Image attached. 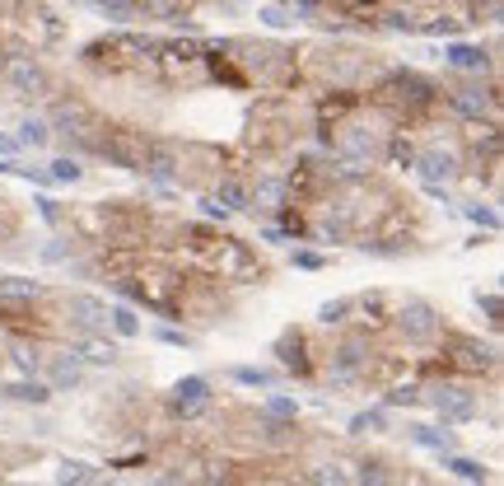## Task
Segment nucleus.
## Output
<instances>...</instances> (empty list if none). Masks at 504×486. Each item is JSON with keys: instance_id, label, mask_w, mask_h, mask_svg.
I'll list each match as a JSON object with an SVG mask.
<instances>
[{"instance_id": "obj_9", "label": "nucleus", "mask_w": 504, "mask_h": 486, "mask_svg": "<svg viewBox=\"0 0 504 486\" xmlns=\"http://www.w3.org/2000/svg\"><path fill=\"white\" fill-rule=\"evenodd\" d=\"M145 178H155V182H173V178H178V150L155 140V150H150V159H145Z\"/></svg>"}, {"instance_id": "obj_14", "label": "nucleus", "mask_w": 504, "mask_h": 486, "mask_svg": "<svg viewBox=\"0 0 504 486\" xmlns=\"http://www.w3.org/2000/svg\"><path fill=\"white\" fill-rule=\"evenodd\" d=\"M364 370V341H346V346L332 355V374L336 379H350V374Z\"/></svg>"}, {"instance_id": "obj_29", "label": "nucleus", "mask_w": 504, "mask_h": 486, "mask_svg": "<svg viewBox=\"0 0 504 486\" xmlns=\"http://www.w3.org/2000/svg\"><path fill=\"white\" fill-rule=\"evenodd\" d=\"M346 314H350V299H332V304L318 309V323H327V328H332V323H341Z\"/></svg>"}, {"instance_id": "obj_22", "label": "nucleus", "mask_w": 504, "mask_h": 486, "mask_svg": "<svg viewBox=\"0 0 504 486\" xmlns=\"http://www.w3.org/2000/svg\"><path fill=\"white\" fill-rule=\"evenodd\" d=\"M79 164L75 159H56V164H47V182H61V187H70V182H79Z\"/></svg>"}, {"instance_id": "obj_41", "label": "nucleus", "mask_w": 504, "mask_h": 486, "mask_svg": "<svg viewBox=\"0 0 504 486\" xmlns=\"http://www.w3.org/2000/svg\"><path fill=\"white\" fill-rule=\"evenodd\" d=\"M481 309H486L491 318H500V294H486V299H481Z\"/></svg>"}, {"instance_id": "obj_15", "label": "nucleus", "mask_w": 504, "mask_h": 486, "mask_svg": "<svg viewBox=\"0 0 504 486\" xmlns=\"http://www.w3.org/2000/svg\"><path fill=\"white\" fill-rule=\"evenodd\" d=\"M75 384H79V360L70 350L66 355H52V384L47 388H52V393H66V388H75Z\"/></svg>"}, {"instance_id": "obj_19", "label": "nucleus", "mask_w": 504, "mask_h": 486, "mask_svg": "<svg viewBox=\"0 0 504 486\" xmlns=\"http://www.w3.org/2000/svg\"><path fill=\"white\" fill-rule=\"evenodd\" d=\"M215 206H224V211H243V206H247V187H243V182H220Z\"/></svg>"}, {"instance_id": "obj_28", "label": "nucleus", "mask_w": 504, "mask_h": 486, "mask_svg": "<svg viewBox=\"0 0 504 486\" xmlns=\"http://www.w3.org/2000/svg\"><path fill=\"white\" fill-rule=\"evenodd\" d=\"M234 379H238V384H247V388H271V384H276L267 370H252V365H238Z\"/></svg>"}, {"instance_id": "obj_17", "label": "nucleus", "mask_w": 504, "mask_h": 486, "mask_svg": "<svg viewBox=\"0 0 504 486\" xmlns=\"http://www.w3.org/2000/svg\"><path fill=\"white\" fill-rule=\"evenodd\" d=\"M392 89H402L397 99H406V103H425L430 99V84L420 75H392Z\"/></svg>"}, {"instance_id": "obj_25", "label": "nucleus", "mask_w": 504, "mask_h": 486, "mask_svg": "<svg viewBox=\"0 0 504 486\" xmlns=\"http://www.w3.org/2000/svg\"><path fill=\"white\" fill-rule=\"evenodd\" d=\"M355 486H392V477H388V468H383V463H359Z\"/></svg>"}, {"instance_id": "obj_10", "label": "nucleus", "mask_w": 504, "mask_h": 486, "mask_svg": "<svg viewBox=\"0 0 504 486\" xmlns=\"http://www.w3.org/2000/svg\"><path fill=\"white\" fill-rule=\"evenodd\" d=\"M43 294V281H28V276H0V304H28Z\"/></svg>"}, {"instance_id": "obj_23", "label": "nucleus", "mask_w": 504, "mask_h": 486, "mask_svg": "<svg viewBox=\"0 0 504 486\" xmlns=\"http://www.w3.org/2000/svg\"><path fill=\"white\" fill-rule=\"evenodd\" d=\"M350 430H355V435H379V430H388V416H383L379 407H374V412H359V416L350 421Z\"/></svg>"}, {"instance_id": "obj_4", "label": "nucleus", "mask_w": 504, "mask_h": 486, "mask_svg": "<svg viewBox=\"0 0 504 486\" xmlns=\"http://www.w3.org/2000/svg\"><path fill=\"white\" fill-rule=\"evenodd\" d=\"M415 173L425 178V187L435 197H444V187L458 178V155L453 150H425V155L415 159Z\"/></svg>"}, {"instance_id": "obj_27", "label": "nucleus", "mask_w": 504, "mask_h": 486, "mask_svg": "<svg viewBox=\"0 0 504 486\" xmlns=\"http://www.w3.org/2000/svg\"><path fill=\"white\" fill-rule=\"evenodd\" d=\"M448 468H453V473H458L462 482H476V486L486 482V468L476 463V458H448Z\"/></svg>"}, {"instance_id": "obj_30", "label": "nucleus", "mask_w": 504, "mask_h": 486, "mask_svg": "<svg viewBox=\"0 0 504 486\" xmlns=\"http://www.w3.org/2000/svg\"><path fill=\"white\" fill-rule=\"evenodd\" d=\"M267 440L271 444H290L294 440V421H276V416H271L267 421Z\"/></svg>"}, {"instance_id": "obj_8", "label": "nucleus", "mask_w": 504, "mask_h": 486, "mask_svg": "<svg viewBox=\"0 0 504 486\" xmlns=\"http://www.w3.org/2000/svg\"><path fill=\"white\" fill-rule=\"evenodd\" d=\"M397 328H402L406 341H430L439 332V314L425 304V299H411V304L397 314Z\"/></svg>"}, {"instance_id": "obj_21", "label": "nucleus", "mask_w": 504, "mask_h": 486, "mask_svg": "<svg viewBox=\"0 0 504 486\" xmlns=\"http://www.w3.org/2000/svg\"><path fill=\"white\" fill-rule=\"evenodd\" d=\"M458 350H462V365H471V370H491V365H495L491 346H476V341H458Z\"/></svg>"}, {"instance_id": "obj_44", "label": "nucleus", "mask_w": 504, "mask_h": 486, "mask_svg": "<svg viewBox=\"0 0 504 486\" xmlns=\"http://www.w3.org/2000/svg\"><path fill=\"white\" fill-rule=\"evenodd\" d=\"M0 206H5V201H0Z\"/></svg>"}, {"instance_id": "obj_43", "label": "nucleus", "mask_w": 504, "mask_h": 486, "mask_svg": "<svg viewBox=\"0 0 504 486\" xmlns=\"http://www.w3.org/2000/svg\"><path fill=\"white\" fill-rule=\"evenodd\" d=\"M112 486H122V482H112Z\"/></svg>"}, {"instance_id": "obj_3", "label": "nucleus", "mask_w": 504, "mask_h": 486, "mask_svg": "<svg viewBox=\"0 0 504 486\" xmlns=\"http://www.w3.org/2000/svg\"><path fill=\"white\" fill-rule=\"evenodd\" d=\"M52 131H61V136H79V140H99L94 131H99V117H94V108L89 103H79V99H70V103H56L52 108Z\"/></svg>"}, {"instance_id": "obj_18", "label": "nucleus", "mask_w": 504, "mask_h": 486, "mask_svg": "<svg viewBox=\"0 0 504 486\" xmlns=\"http://www.w3.org/2000/svg\"><path fill=\"white\" fill-rule=\"evenodd\" d=\"M47 140H52V126H47L43 117H28V122L19 126V145H28V150H43Z\"/></svg>"}, {"instance_id": "obj_26", "label": "nucleus", "mask_w": 504, "mask_h": 486, "mask_svg": "<svg viewBox=\"0 0 504 486\" xmlns=\"http://www.w3.org/2000/svg\"><path fill=\"white\" fill-rule=\"evenodd\" d=\"M145 5V14H155V19H178L182 10H187V0H140Z\"/></svg>"}, {"instance_id": "obj_7", "label": "nucleus", "mask_w": 504, "mask_h": 486, "mask_svg": "<svg viewBox=\"0 0 504 486\" xmlns=\"http://www.w3.org/2000/svg\"><path fill=\"white\" fill-rule=\"evenodd\" d=\"M70 323L79 332H89V337H103L108 332V304H103L99 294H70Z\"/></svg>"}, {"instance_id": "obj_12", "label": "nucleus", "mask_w": 504, "mask_h": 486, "mask_svg": "<svg viewBox=\"0 0 504 486\" xmlns=\"http://www.w3.org/2000/svg\"><path fill=\"white\" fill-rule=\"evenodd\" d=\"M491 89H471V84H467V89H453V108H458V113L462 117H486V113H491Z\"/></svg>"}, {"instance_id": "obj_31", "label": "nucleus", "mask_w": 504, "mask_h": 486, "mask_svg": "<svg viewBox=\"0 0 504 486\" xmlns=\"http://www.w3.org/2000/svg\"><path fill=\"white\" fill-rule=\"evenodd\" d=\"M94 5H99L103 14H112V19H131V14H135L131 0H94Z\"/></svg>"}, {"instance_id": "obj_34", "label": "nucleus", "mask_w": 504, "mask_h": 486, "mask_svg": "<svg viewBox=\"0 0 504 486\" xmlns=\"http://www.w3.org/2000/svg\"><path fill=\"white\" fill-rule=\"evenodd\" d=\"M415 440L430 444V449H448V430H430V426H420V430H415Z\"/></svg>"}, {"instance_id": "obj_35", "label": "nucleus", "mask_w": 504, "mask_h": 486, "mask_svg": "<svg viewBox=\"0 0 504 486\" xmlns=\"http://www.w3.org/2000/svg\"><path fill=\"white\" fill-rule=\"evenodd\" d=\"M89 360H94V365H112V360H117V346H103V341H89Z\"/></svg>"}, {"instance_id": "obj_32", "label": "nucleus", "mask_w": 504, "mask_h": 486, "mask_svg": "<svg viewBox=\"0 0 504 486\" xmlns=\"http://www.w3.org/2000/svg\"><path fill=\"white\" fill-rule=\"evenodd\" d=\"M467 220L471 225H486V229H500V215H495L491 206H467Z\"/></svg>"}, {"instance_id": "obj_2", "label": "nucleus", "mask_w": 504, "mask_h": 486, "mask_svg": "<svg viewBox=\"0 0 504 486\" xmlns=\"http://www.w3.org/2000/svg\"><path fill=\"white\" fill-rule=\"evenodd\" d=\"M0 84H5V94L10 99H43L47 89H52V75H47V66L38 57H10L5 61V75H0Z\"/></svg>"}, {"instance_id": "obj_40", "label": "nucleus", "mask_w": 504, "mask_h": 486, "mask_svg": "<svg viewBox=\"0 0 504 486\" xmlns=\"http://www.w3.org/2000/svg\"><path fill=\"white\" fill-rule=\"evenodd\" d=\"M415 397H420L415 388H397V393H388V402H397V407H402V402H415Z\"/></svg>"}, {"instance_id": "obj_39", "label": "nucleus", "mask_w": 504, "mask_h": 486, "mask_svg": "<svg viewBox=\"0 0 504 486\" xmlns=\"http://www.w3.org/2000/svg\"><path fill=\"white\" fill-rule=\"evenodd\" d=\"M262 19H267L271 28H285V23H290V19H285V14L276 10V5H267V10H262Z\"/></svg>"}, {"instance_id": "obj_5", "label": "nucleus", "mask_w": 504, "mask_h": 486, "mask_svg": "<svg viewBox=\"0 0 504 486\" xmlns=\"http://www.w3.org/2000/svg\"><path fill=\"white\" fill-rule=\"evenodd\" d=\"M168 407H173V416H182V421L201 416V412L211 407V384H206L201 374H191V379H182V384L173 388V397H168Z\"/></svg>"}, {"instance_id": "obj_42", "label": "nucleus", "mask_w": 504, "mask_h": 486, "mask_svg": "<svg viewBox=\"0 0 504 486\" xmlns=\"http://www.w3.org/2000/svg\"><path fill=\"white\" fill-rule=\"evenodd\" d=\"M14 150H19V140H14V136H5V131H0V155H14Z\"/></svg>"}, {"instance_id": "obj_33", "label": "nucleus", "mask_w": 504, "mask_h": 486, "mask_svg": "<svg viewBox=\"0 0 504 486\" xmlns=\"http://www.w3.org/2000/svg\"><path fill=\"white\" fill-rule=\"evenodd\" d=\"M294 412H299V407H294L290 397H271V402H267V416H276V421H294Z\"/></svg>"}, {"instance_id": "obj_1", "label": "nucleus", "mask_w": 504, "mask_h": 486, "mask_svg": "<svg viewBox=\"0 0 504 486\" xmlns=\"http://www.w3.org/2000/svg\"><path fill=\"white\" fill-rule=\"evenodd\" d=\"M94 150H99L108 164L126 169V173H145V159H150V150H155V140H150L140 126H108V136L94 140Z\"/></svg>"}, {"instance_id": "obj_38", "label": "nucleus", "mask_w": 504, "mask_h": 486, "mask_svg": "<svg viewBox=\"0 0 504 486\" xmlns=\"http://www.w3.org/2000/svg\"><path fill=\"white\" fill-rule=\"evenodd\" d=\"M294 267H308V272H318V267H323V258H318V253H294Z\"/></svg>"}, {"instance_id": "obj_11", "label": "nucleus", "mask_w": 504, "mask_h": 486, "mask_svg": "<svg viewBox=\"0 0 504 486\" xmlns=\"http://www.w3.org/2000/svg\"><path fill=\"white\" fill-rule=\"evenodd\" d=\"M56 486H99V468L84 458H66L56 468Z\"/></svg>"}, {"instance_id": "obj_13", "label": "nucleus", "mask_w": 504, "mask_h": 486, "mask_svg": "<svg viewBox=\"0 0 504 486\" xmlns=\"http://www.w3.org/2000/svg\"><path fill=\"white\" fill-rule=\"evenodd\" d=\"M444 57H448V66H458V70H486V66H491L486 47H471V43H453Z\"/></svg>"}, {"instance_id": "obj_16", "label": "nucleus", "mask_w": 504, "mask_h": 486, "mask_svg": "<svg viewBox=\"0 0 504 486\" xmlns=\"http://www.w3.org/2000/svg\"><path fill=\"white\" fill-rule=\"evenodd\" d=\"M313 482L318 486H355V468L341 463V458H332V463H318L313 468Z\"/></svg>"}, {"instance_id": "obj_6", "label": "nucleus", "mask_w": 504, "mask_h": 486, "mask_svg": "<svg viewBox=\"0 0 504 486\" xmlns=\"http://www.w3.org/2000/svg\"><path fill=\"white\" fill-rule=\"evenodd\" d=\"M425 397H430V407H435L444 421H471V416H476V397H471L467 388L439 384V388H430Z\"/></svg>"}, {"instance_id": "obj_24", "label": "nucleus", "mask_w": 504, "mask_h": 486, "mask_svg": "<svg viewBox=\"0 0 504 486\" xmlns=\"http://www.w3.org/2000/svg\"><path fill=\"white\" fill-rule=\"evenodd\" d=\"M5 393H10V397H19V402H47V397H52V388L33 379V384H10Z\"/></svg>"}, {"instance_id": "obj_37", "label": "nucleus", "mask_w": 504, "mask_h": 486, "mask_svg": "<svg viewBox=\"0 0 504 486\" xmlns=\"http://www.w3.org/2000/svg\"><path fill=\"white\" fill-rule=\"evenodd\" d=\"M425 33H430V38H448V33H458V19H435V23H425Z\"/></svg>"}, {"instance_id": "obj_36", "label": "nucleus", "mask_w": 504, "mask_h": 486, "mask_svg": "<svg viewBox=\"0 0 504 486\" xmlns=\"http://www.w3.org/2000/svg\"><path fill=\"white\" fill-rule=\"evenodd\" d=\"M280 197H285V187H280V182H262V187H257V201H262V206H276Z\"/></svg>"}, {"instance_id": "obj_20", "label": "nucleus", "mask_w": 504, "mask_h": 486, "mask_svg": "<svg viewBox=\"0 0 504 486\" xmlns=\"http://www.w3.org/2000/svg\"><path fill=\"white\" fill-rule=\"evenodd\" d=\"M108 328H117V337H135V332H140V318L131 314V309H108Z\"/></svg>"}]
</instances>
